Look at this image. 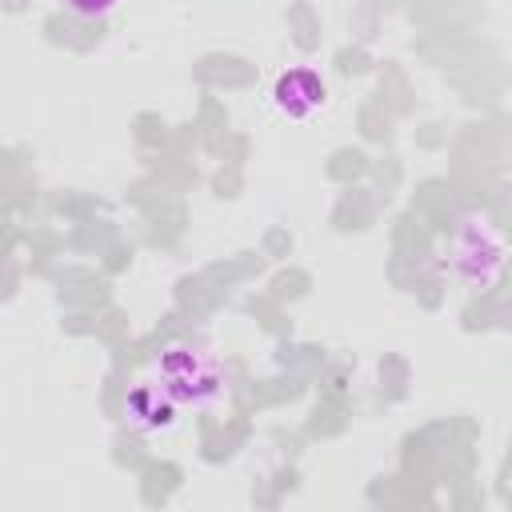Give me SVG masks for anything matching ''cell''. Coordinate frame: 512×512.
<instances>
[{
	"mask_svg": "<svg viewBox=\"0 0 512 512\" xmlns=\"http://www.w3.org/2000/svg\"><path fill=\"white\" fill-rule=\"evenodd\" d=\"M156 384L176 404H196V408L220 396V372L212 356H204L200 348H180V344L156 360Z\"/></svg>",
	"mask_w": 512,
	"mask_h": 512,
	"instance_id": "6da1fadb",
	"label": "cell"
},
{
	"mask_svg": "<svg viewBox=\"0 0 512 512\" xmlns=\"http://www.w3.org/2000/svg\"><path fill=\"white\" fill-rule=\"evenodd\" d=\"M452 272L464 284H492L496 272L504 268V240L484 224V220H468L456 236H452Z\"/></svg>",
	"mask_w": 512,
	"mask_h": 512,
	"instance_id": "7a4b0ae2",
	"label": "cell"
},
{
	"mask_svg": "<svg viewBox=\"0 0 512 512\" xmlns=\"http://www.w3.org/2000/svg\"><path fill=\"white\" fill-rule=\"evenodd\" d=\"M324 100H328V88L312 68H284L272 80V104H276V112H284L292 120L312 116Z\"/></svg>",
	"mask_w": 512,
	"mask_h": 512,
	"instance_id": "3957f363",
	"label": "cell"
},
{
	"mask_svg": "<svg viewBox=\"0 0 512 512\" xmlns=\"http://www.w3.org/2000/svg\"><path fill=\"white\" fill-rule=\"evenodd\" d=\"M172 412H176V400L156 380H140L128 396V416L136 428H148V432L164 428V424H172Z\"/></svg>",
	"mask_w": 512,
	"mask_h": 512,
	"instance_id": "277c9868",
	"label": "cell"
},
{
	"mask_svg": "<svg viewBox=\"0 0 512 512\" xmlns=\"http://www.w3.org/2000/svg\"><path fill=\"white\" fill-rule=\"evenodd\" d=\"M116 4H120V0H64V8L76 12V16H84V20H100V16H108Z\"/></svg>",
	"mask_w": 512,
	"mask_h": 512,
	"instance_id": "5b68a950",
	"label": "cell"
}]
</instances>
